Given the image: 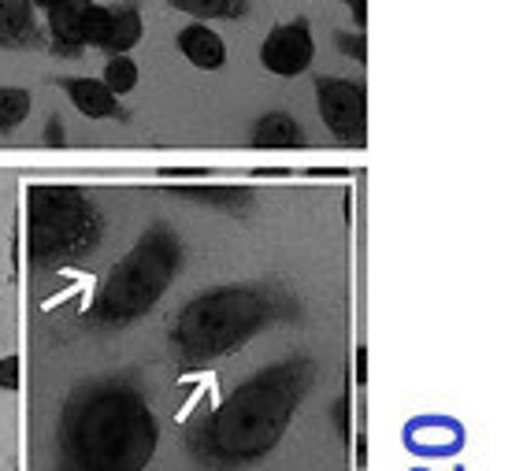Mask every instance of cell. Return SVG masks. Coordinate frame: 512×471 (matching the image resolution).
I'll list each match as a JSON object with an SVG mask.
<instances>
[{
	"mask_svg": "<svg viewBox=\"0 0 512 471\" xmlns=\"http://www.w3.org/2000/svg\"><path fill=\"white\" fill-rule=\"evenodd\" d=\"M56 442L64 471H145L160 427L130 382L93 379L64 401Z\"/></svg>",
	"mask_w": 512,
	"mask_h": 471,
	"instance_id": "cell-1",
	"label": "cell"
},
{
	"mask_svg": "<svg viewBox=\"0 0 512 471\" xmlns=\"http://www.w3.org/2000/svg\"><path fill=\"white\" fill-rule=\"evenodd\" d=\"M312 375L316 368L308 360H282V364L256 371L253 379H245L201 423V431H197L201 457L219 468L253 464V460L268 457L282 442V434L290 431Z\"/></svg>",
	"mask_w": 512,
	"mask_h": 471,
	"instance_id": "cell-2",
	"label": "cell"
},
{
	"mask_svg": "<svg viewBox=\"0 0 512 471\" xmlns=\"http://www.w3.org/2000/svg\"><path fill=\"white\" fill-rule=\"evenodd\" d=\"M271 323V297L253 286H223V290L201 293L182 308L171 345L182 360L208 364V360L231 357L253 334Z\"/></svg>",
	"mask_w": 512,
	"mask_h": 471,
	"instance_id": "cell-3",
	"label": "cell"
},
{
	"mask_svg": "<svg viewBox=\"0 0 512 471\" xmlns=\"http://www.w3.org/2000/svg\"><path fill=\"white\" fill-rule=\"evenodd\" d=\"M179 268L182 245L175 230L153 227L149 234H141L138 245L119 260L104 282L97 297V319L104 327H127L134 319L149 316L167 286L179 279Z\"/></svg>",
	"mask_w": 512,
	"mask_h": 471,
	"instance_id": "cell-4",
	"label": "cell"
},
{
	"mask_svg": "<svg viewBox=\"0 0 512 471\" xmlns=\"http://www.w3.org/2000/svg\"><path fill=\"white\" fill-rule=\"evenodd\" d=\"M26 234V249L38 268H64L101 245L104 216L75 186H34Z\"/></svg>",
	"mask_w": 512,
	"mask_h": 471,
	"instance_id": "cell-5",
	"label": "cell"
},
{
	"mask_svg": "<svg viewBox=\"0 0 512 471\" xmlns=\"http://www.w3.org/2000/svg\"><path fill=\"white\" fill-rule=\"evenodd\" d=\"M316 108H320L323 127L342 145L360 149L368 138V93L353 78L323 75L316 78Z\"/></svg>",
	"mask_w": 512,
	"mask_h": 471,
	"instance_id": "cell-6",
	"label": "cell"
},
{
	"mask_svg": "<svg viewBox=\"0 0 512 471\" xmlns=\"http://www.w3.org/2000/svg\"><path fill=\"white\" fill-rule=\"evenodd\" d=\"M316 60V38L308 30V19H294V23H279L271 30L264 45H260V64L264 71L279 78H297L305 75Z\"/></svg>",
	"mask_w": 512,
	"mask_h": 471,
	"instance_id": "cell-7",
	"label": "cell"
},
{
	"mask_svg": "<svg viewBox=\"0 0 512 471\" xmlns=\"http://www.w3.org/2000/svg\"><path fill=\"white\" fill-rule=\"evenodd\" d=\"M93 0H67L49 12V38L56 56L78 60V52L86 49V12Z\"/></svg>",
	"mask_w": 512,
	"mask_h": 471,
	"instance_id": "cell-8",
	"label": "cell"
},
{
	"mask_svg": "<svg viewBox=\"0 0 512 471\" xmlns=\"http://www.w3.org/2000/svg\"><path fill=\"white\" fill-rule=\"evenodd\" d=\"M175 45H179V52L197 71H219V67L227 64V41L205 23L182 26L179 34H175Z\"/></svg>",
	"mask_w": 512,
	"mask_h": 471,
	"instance_id": "cell-9",
	"label": "cell"
},
{
	"mask_svg": "<svg viewBox=\"0 0 512 471\" xmlns=\"http://www.w3.org/2000/svg\"><path fill=\"white\" fill-rule=\"evenodd\" d=\"M60 86L86 119H123V104L101 78H64Z\"/></svg>",
	"mask_w": 512,
	"mask_h": 471,
	"instance_id": "cell-10",
	"label": "cell"
},
{
	"mask_svg": "<svg viewBox=\"0 0 512 471\" xmlns=\"http://www.w3.org/2000/svg\"><path fill=\"white\" fill-rule=\"evenodd\" d=\"M41 45V26L30 0H0V49H34Z\"/></svg>",
	"mask_w": 512,
	"mask_h": 471,
	"instance_id": "cell-11",
	"label": "cell"
},
{
	"mask_svg": "<svg viewBox=\"0 0 512 471\" xmlns=\"http://www.w3.org/2000/svg\"><path fill=\"white\" fill-rule=\"evenodd\" d=\"M141 38H145V19L138 4H123V8H108V26L97 49H104L108 56H127Z\"/></svg>",
	"mask_w": 512,
	"mask_h": 471,
	"instance_id": "cell-12",
	"label": "cell"
},
{
	"mask_svg": "<svg viewBox=\"0 0 512 471\" xmlns=\"http://www.w3.org/2000/svg\"><path fill=\"white\" fill-rule=\"evenodd\" d=\"M253 149H305V127L290 112H268L256 119Z\"/></svg>",
	"mask_w": 512,
	"mask_h": 471,
	"instance_id": "cell-13",
	"label": "cell"
},
{
	"mask_svg": "<svg viewBox=\"0 0 512 471\" xmlns=\"http://www.w3.org/2000/svg\"><path fill=\"white\" fill-rule=\"evenodd\" d=\"M175 12L193 15L197 23H212V19H242L249 12V0H167Z\"/></svg>",
	"mask_w": 512,
	"mask_h": 471,
	"instance_id": "cell-14",
	"label": "cell"
},
{
	"mask_svg": "<svg viewBox=\"0 0 512 471\" xmlns=\"http://www.w3.org/2000/svg\"><path fill=\"white\" fill-rule=\"evenodd\" d=\"M30 115V90L23 86H0V134H12Z\"/></svg>",
	"mask_w": 512,
	"mask_h": 471,
	"instance_id": "cell-15",
	"label": "cell"
},
{
	"mask_svg": "<svg viewBox=\"0 0 512 471\" xmlns=\"http://www.w3.org/2000/svg\"><path fill=\"white\" fill-rule=\"evenodd\" d=\"M182 197H193V201H208L216 208H245L253 201L249 190H238V186H179Z\"/></svg>",
	"mask_w": 512,
	"mask_h": 471,
	"instance_id": "cell-16",
	"label": "cell"
},
{
	"mask_svg": "<svg viewBox=\"0 0 512 471\" xmlns=\"http://www.w3.org/2000/svg\"><path fill=\"white\" fill-rule=\"evenodd\" d=\"M101 82L116 93L119 101H123V97H127V93H134V86H138V64H134L130 56H112V60L104 64Z\"/></svg>",
	"mask_w": 512,
	"mask_h": 471,
	"instance_id": "cell-17",
	"label": "cell"
},
{
	"mask_svg": "<svg viewBox=\"0 0 512 471\" xmlns=\"http://www.w3.org/2000/svg\"><path fill=\"white\" fill-rule=\"evenodd\" d=\"M334 45L342 49V56L357 60V64H364V60H368V41H364V34H349V30H338V34H334Z\"/></svg>",
	"mask_w": 512,
	"mask_h": 471,
	"instance_id": "cell-18",
	"label": "cell"
},
{
	"mask_svg": "<svg viewBox=\"0 0 512 471\" xmlns=\"http://www.w3.org/2000/svg\"><path fill=\"white\" fill-rule=\"evenodd\" d=\"M104 26H108V8L90 4V12H86V49H90V45H101Z\"/></svg>",
	"mask_w": 512,
	"mask_h": 471,
	"instance_id": "cell-19",
	"label": "cell"
},
{
	"mask_svg": "<svg viewBox=\"0 0 512 471\" xmlns=\"http://www.w3.org/2000/svg\"><path fill=\"white\" fill-rule=\"evenodd\" d=\"M19 368H23V360L15 353L0 357V390H19Z\"/></svg>",
	"mask_w": 512,
	"mask_h": 471,
	"instance_id": "cell-20",
	"label": "cell"
},
{
	"mask_svg": "<svg viewBox=\"0 0 512 471\" xmlns=\"http://www.w3.org/2000/svg\"><path fill=\"white\" fill-rule=\"evenodd\" d=\"M45 145H52V149L64 145V127H60V119H49V127H45Z\"/></svg>",
	"mask_w": 512,
	"mask_h": 471,
	"instance_id": "cell-21",
	"label": "cell"
},
{
	"mask_svg": "<svg viewBox=\"0 0 512 471\" xmlns=\"http://www.w3.org/2000/svg\"><path fill=\"white\" fill-rule=\"evenodd\" d=\"M346 8L353 12V19H357L360 26L368 23V0H346Z\"/></svg>",
	"mask_w": 512,
	"mask_h": 471,
	"instance_id": "cell-22",
	"label": "cell"
},
{
	"mask_svg": "<svg viewBox=\"0 0 512 471\" xmlns=\"http://www.w3.org/2000/svg\"><path fill=\"white\" fill-rule=\"evenodd\" d=\"M34 8H41V12H52V8H60V4H67V0H30Z\"/></svg>",
	"mask_w": 512,
	"mask_h": 471,
	"instance_id": "cell-23",
	"label": "cell"
}]
</instances>
